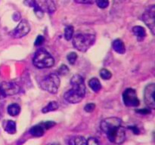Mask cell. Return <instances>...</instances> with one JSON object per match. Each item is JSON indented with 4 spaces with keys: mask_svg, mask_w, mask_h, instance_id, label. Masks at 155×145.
Returning a JSON list of instances; mask_svg holds the SVG:
<instances>
[{
    "mask_svg": "<svg viewBox=\"0 0 155 145\" xmlns=\"http://www.w3.org/2000/svg\"><path fill=\"white\" fill-rule=\"evenodd\" d=\"M95 42V36L92 34L79 33L73 36V45L81 52H86Z\"/></svg>",
    "mask_w": 155,
    "mask_h": 145,
    "instance_id": "6da1fadb",
    "label": "cell"
},
{
    "mask_svg": "<svg viewBox=\"0 0 155 145\" xmlns=\"http://www.w3.org/2000/svg\"><path fill=\"white\" fill-rule=\"evenodd\" d=\"M154 92L155 85L154 83L148 85L145 89L144 96H145V102L146 105L150 109L155 108V101H154Z\"/></svg>",
    "mask_w": 155,
    "mask_h": 145,
    "instance_id": "9c48e42d",
    "label": "cell"
},
{
    "mask_svg": "<svg viewBox=\"0 0 155 145\" xmlns=\"http://www.w3.org/2000/svg\"><path fill=\"white\" fill-rule=\"evenodd\" d=\"M95 104L94 103H89V104H87L84 107L85 111L87 112V113H92L95 110Z\"/></svg>",
    "mask_w": 155,
    "mask_h": 145,
    "instance_id": "83f0119b",
    "label": "cell"
},
{
    "mask_svg": "<svg viewBox=\"0 0 155 145\" xmlns=\"http://www.w3.org/2000/svg\"><path fill=\"white\" fill-rule=\"evenodd\" d=\"M77 4H84V5H90L94 2V0H74Z\"/></svg>",
    "mask_w": 155,
    "mask_h": 145,
    "instance_id": "1f68e13d",
    "label": "cell"
},
{
    "mask_svg": "<svg viewBox=\"0 0 155 145\" xmlns=\"http://www.w3.org/2000/svg\"><path fill=\"white\" fill-rule=\"evenodd\" d=\"M24 5L27 6H29V7L33 8V10H34L35 14H36L39 18H42V17H43V11L42 10L40 6L38 5L37 2H36V0H25V1H24Z\"/></svg>",
    "mask_w": 155,
    "mask_h": 145,
    "instance_id": "4fadbf2b",
    "label": "cell"
},
{
    "mask_svg": "<svg viewBox=\"0 0 155 145\" xmlns=\"http://www.w3.org/2000/svg\"><path fill=\"white\" fill-rule=\"evenodd\" d=\"M106 134L108 140L115 144H121L126 139V130L121 125L110 130Z\"/></svg>",
    "mask_w": 155,
    "mask_h": 145,
    "instance_id": "277c9868",
    "label": "cell"
},
{
    "mask_svg": "<svg viewBox=\"0 0 155 145\" xmlns=\"http://www.w3.org/2000/svg\"><path fill=\"white\" fill-rule=\"evenodd\" d=\"M60 86V79L57 73L46 76L40 82V87L50 94H56Z\"/></svg>",
    "mask_w": 155,
    "mask_h": 145,
    "instance_id": "3957f363",
    "label": "cell"
},
{
    "mask_svg": "<svg viewBox=\"0 0 155 145\" xmlns=\"http://www.w3.org/2000/svg\"><path fill=\"white\" fill-rule=\"evenodd\" d=\"M86 145H99V142L97 140V138L91 137L88 140H86Z\"/></svg>",
    "mask_w": 155,
    "mask_h": 145,
    "instance_id": "f546056e",
    "label": "cell"
},
{
    "mask_svg": "<svg viewBox=\"0 0 155 145\" xmlns=\"http://www.w3.org/2000/svg\"><path fill=\"white\" fill-rule=\"evenodd\" d=\"M133 32L139 40H142L146 36V31L145 28L141 26H135L133 28Z\"/></svg>",
    "mask_w": 155,
    "mask_h": 145,
    "instance_id": "2e32d148",
    "label": "cell"
},
{
    "mask_svg": "<svg viewBox=\"0 0 155 145\" xmlns=\"http://www.w3.org/2000/svg\"><path fill=\"white\" fill-rule=\"evenodd\" d=\"M4 129L7 133L14 134L16 133V122L13 120H7L5 122Z\"/></svg>",
    "mask_w": 155,
    "mask_h": 145,
    "instance_id": "e0dca14e",
    "label": "cell"
},
{
    "mask_svg": "<svg viewBox=\"0 0 155 145\" xmlns=\"http://www.w3.org/2000/svg\"><path fill=\"white\" fill-rule=\"evenodd\" d=\"M100 76L101 77V79L104 80H108L111 78L112 74L108 69H101L100 70Z\"/></svg>",
    "mask_w": 155,
    "mask_h": 145,
    "instance_id": "603a6c76",
    "label": "cell"
},
{
    "mask_svg": "<svg viewBox=\"0 0 155 145\" xmlns=\"http://www.w3.org/2000/svg\"><path fill=\"white\" fill-rule=\"evenodd\" d=\"M67 59L71 64H74L77 59V54L75 52H71L67 56Z\"/></svg>",
    "mask_w": 155,
    "mask_h": 145,
    "instance_id": "4316f807",
    "label": "cell"
},
{
    "mask_svg": "<svg viewBox=\"0 0 155 145\" xmlns=\"http://www.w3.org/2000/svg\"><path fill=\"white\" fill-rule=\"evenodd\" d=\"M89 86L91 88L93 92H98L101 89V85L98 79L97 78H92L89 81Z\"/></svg>",
    "mask_w": 155,
    "mask_h": 145,
    "instance_id": "d6986e66",
    "label": "cell"
},
{
    "mask_svg": "<svg viewBox=\"0 0 155 145\" xmlns=\"http://www.w3.org/2000/svg\"><path fill=\"white\" fill-rule=\"evenodd\" d=\"M20 90L19 85L15 82H4L0 85V94L4 98L17 95Z\"/></svg>",
    "mask_w": 155,
    "mask_h": 145,
    "instance_id": "5b68a950",
    "label": "cell"
},
{
    "mask_svg": "<svg viewBox=\"0 0 155 145\" xmlns=\"http://www.w3.org/2000/svg\"><path fill=\"white\" fill-rule=\"evenodd\" d=\"M55 124H56L55 122H53V121H47V122L41 123V125H42V127L45 128V130H47V129H49V128H52L54 125H55Z\"/></svg>",
    "mask_w": 155,
    "mask_h": 145,
    "instance_id": "f1b7e54d",
    "label": "cell"
},
{
    "mask_svg": "<svg viewBox=\"0 0 155 145\" xmlns=\"http://www.w3.org/2000/svg\"><path fill=\"white\" fill-rule=\"evenodd\" d=\"M30 30V26L29 23L25 20H23L22 21L19 23L18 27L12 31V36L14 38L19 39L25 36L26 35L28 34Z\"/></svg>",
    "mask_w": 155,
    "mask_h": 145,
    "instance_id": "30bf717a",
    "label": "cell"
},
{
    "mask_svg": "<svg viewBox=\"0 0 155 145\" xmlns=\"http://www.w3.org/2000/svg\"><path fill=\"white\" fill-rule=\"evenodd\" d=\"M136 113H140L141 115H147L151 113V110L149 109H140V110H136Z\"/></svg>",
    "mask_w": 155,
    "mask_h": 145,
    "instance_id": "d6a6232c",
    "label": "cell"
},
{
    "mask_svg": "<svg viewBox=\"0 0 155 145\" xmlns=\"http://www.w3.org/2000/svg\"><path fill=\"white\" fill-rule=\"evenodd\" d=\"M112 47H113V49L118 54H124L126 52L125 45L121 39H115L112 43Z\"/></svg>",
    "mask_w": 155,
    "mask_h": 145,
    "instance_id": "5bb4252c",
    "label": "cell"
},
{
    "mask_svg": "<svg viewBox=\"0 0 155 145\" xmlns=\"http://www.w3.org/2000/svg\"><path fill=\"white\" fill-rule=\"evenodd\" d=\"M129 128H130V129L133 130V133H134L135 134H139V128H137V127H136V126H130V127H129Z\"/></svg>",
    "mask_w": 155,
    "mask_h": 145,
    "instance_id": "836d02e7",
    "label": "cell"
},
{
    "mask_svg": "<svg viewBox=\"0 0 155 145\" xmlns=\"http://www.w3.org/2000/svg\"><path fill=\"white\" fill-rule=\"evenodd\" d=\"M59 105L56 101H51V102L48 103L45 107H43L42 110V112L43 113H48V112H51V111H54L57 109H58Z\"/></svg>",
    "mask_w": 155,
    "mask_h": 145,
    "instance_id": "44dd1931",
    "label": "cell"
},
{
    "mask_svg": "<svg viewBox=\"0 0 155 145\" xmlns=\"http://www.w3.org/2000/svg\"><path fill=\"white\" fill-rule=\"evenodd\" d=\"M142 20L145 22V24L149 27L151 33L154 35L155 31V8L154 5L149 6L148 8L145 10L142 15Z\"/></svg>",
    "mask_w": 155,
    "mask_h": 145,
    "instance_id": "52a82bcc",
    "label": "cell"
},
{
    "mask_svg": "<svg viewBox=\"0 0 155 145\" xmlns=\"http://www.w3.org/2000/svg\"><path fill=\"white\" fill-rule=\"evenodd\" d=\"M46 5L49 14H53L55 11L56 7L53 0H46Z\"/></svg>",
    "mask_w": 155,
    "mask_h": 145,
    "instance_id": "cb8c5ba5",
    "label": "cell"
},
{
    "mask_svg": "<svg viewBox=\"0 0 155 145\" xmlns=\"http://www.w3.org/2000/svg\"><path fill=\"white\" fill-rule=\"evenodd\" d=\"M8 113L12 116H18L21 113V107L18 104H12L8 107Z\"/></svg>",
    "mask_w": 155,
    "mask_h": 145,
    "instance_id": "ffe728a7",
    "label": "cell"
},
{
    "mask_svg": "<svg viewBox=\"0 0 155 145\" xmlns=\"http://www.w3.org/2000/svg\"><path fill=\"white\" fill-rule=\"evenodd\" d=\"M44 41H45V38H44V36L39 35V36H37V38L36 39V41H35V45H36V46H39V45H41L42 43H43Z\"/></svg>",
    "mask_w": 155,
    "mask_h": 145,
    "instance_id": "4dcf8cb0",
    "label": "cell"
},
{
    "mask_svg": "<svg viewBox=\"0 0 155 145\" xmlns=\"http://www.w3.org/2000/svg\"><path fill=\"white\" fill-rule=\"evenodd\" d=\"M30 134L33 135V137H42L45 134V128L42 127L41 124L34 125L30 129Z\"/></svg>",
    "mask_w": 155,
    "mask_h": 145,
    "instance_id": "9a60e30c",
    "label": "cell"
},
{
    "mask_svg": "<svg viewBox=\"0 0 155 145\" xmlns=\"http://www.w3.org/2000/svg\"><path fill=\"white\" fill-rule=\"evenodd\" d=\"M121 124H122V120L120 118L108 117L101 121L100 123V128L106 134L110 130L113 129L116 127L120 126Z\"/></svg>",
    "mask_w": 155,
    "mask_h": 145,
    "instance_id": "ba28073f",
    "label": "cell"
},
{
    "mask_svg": "<svg viewBox=\"0 0 155 145\" xmlns=\"http://www.w3.org/2000/svg\"><path fill=\"white\" fill-rule=\"evenodd\" d=\"M33 63L39 69L50 68L54 66V59L46 50L39 49L35 53L33 58Z\"/></svg>",
    "mask_w": 155,
    "mask_h": 145,
    "instance_id": "7a4b0ae2",
    "label": "cell"
},
{
    "mask_svg": "<svg viewBox=\"0 0 155 145\" xmlns=\"http://www.w3.org/2000/svg\"><path fill=\"white\" fill-rule=\"evenodd\" d=\"M84 97L85 95H83L78 91H76L73 89H70L68 92H65L64 95V99L71 104H78L84 98Z\"/></svg>",
    "mask_w": 155,
    "mask_h": 145,
    "instance_id": "7c38bea8",
    "label": "cell"
},
{
    "mask_svg": "<svg viewBox=\"0 0 155 145\" xmlns=\"http://www.w3.org/2000/svg\"><path fill=\"white\" fill-rule=\"evenodd\" d=\"M47 145H58V144H56V143H48V144H47Z\"/></svg>",
    "mask_w": 155,
    "mask_h": 145,
    "instance_id": "e575fe53",
    "label": "cell"
},
{
    "mask_svg": "<svg viewBox=\"0 0 155 145\" xmlns=\"http://www.w3.org/2000/svg\"><path fill=\"white\" fill-rule=\"evenodd\" d=\"M95 3L100 8H106L109 5L108 0H95Z\"/></svg>",
    "mask_w": 155,
    "mask_h": 145,
    "instance_id": "484cf974",
    "label": "cell"
},
{
    "mask_svg": "<svg viewBox=\"0 0 155 145\" xmlns=\"http://www.w3.org/2000/svg\"><path fill=\"white\" fill-rule=\"evenodd\" d=\"M69 145H86V139L83 136H74L68 142Z\"/></svg>",
    "mask_w": 155,
    "mask_h": 145,
    "instance_id": "ac0fdd59",
    "label": "cell"
},
{
    "mask_svg": "<svg viewBox=\"0 0 155 145\" xmlns=\"http://www.w3.org/2000/svg\"><path fill=\"white\" fill-rule=\"evenodd\" d=\"M74 33V29L73 26H67L64 30V38L67 41H70L73 39Z\"/></svg>",
    "mask_w": 155,
    "mask_h": 145,
    "instance_id": "7402d4cb",
    "label": "cell"
},
{
    "mask_svg": "<svg viewBox=\"0 0 155 145\" xmlns=\"http://www.w3.org/2000/svg\"><path fill=\"white\" fill-rule=\"evenodd\" d=\"M58 75H61V76H66L67 74H68L69 72V69H68V66L64 64H62L60 67L57 70Z\"/></svg>",
    "mask_w": 155,
    "mask_h": 145,
    "instance_id": "d4e9b609",
    "label": "cell"
},
{
    "mask_svg": "<svg viewBox=\"0 0 155 145\" xmlns=\"http://www.w3.org/2000/svg\"><path fill=\"white\" fill-rule=\"evenodd\" d=\"M124 103L127 107H138L139 105V100L137 98V94L135 89L129 88L123 93Z\"/></svg>",
    "mask_w": 155,
    "mask_h": 145,
    "instance_id": "8992f818",
    "label": "cell"
},
{
    "mask_svg": "<svg viewBox=\"0 0 155 145\" xmlns=\"http://www.w3.org/2000/svg\"><path fill=\"white\" fill-rule=\"evenodd\" d=\"M71 84L73 89L81 92L83 95H86V85L83 76L79 74H75L71 78Z\"/></svg>",
    "mask_w": 155,
    "mask_h": 145,
    "instance_id": "8fae6325",
    "label": "cell"
}]
</instances>
